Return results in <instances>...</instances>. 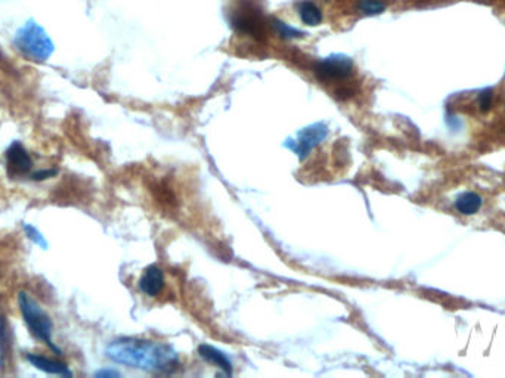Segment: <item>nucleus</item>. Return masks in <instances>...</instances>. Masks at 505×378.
<instances>
[{
    "label": "nucleus",
    "instance_id": "obj_10",
    "mask_svg": "<svg viewBox=\"0 0 505 378\" xmlns=\"http://www.w3.org/2000/svg\"><path fill=\"white\" fill-rule=\"evenodd\" d=\"M198 353H199L201 357H203L204 361L219 367L220 369H224L229 375L232 374V362H231L229 357L222 350H219V349H216L213 346H209V345H201L198 347Z\"/></svg>",
    "mask_w": 505,
    "mask_h": 378
},
{
    "label": "nucleus",
    "instance_id": "obj_8",
    "mask_svg": "<svg viewBox=\"0 0 505 378\" xmlns=\"http://www.w3.org/2000/svg\"><path fill=\"white\" fill-rule=\"evenodd\" d=\"M165 284H166L165 272H163V269L155 266V265L148 266L139 280L140 291L147 294L148 297H157L161 291H163Z\"/></svg>",
    "mask_w": 505,
    "mask_h": 378
},
{
    "label": "nucleus",
    "instance_id": "obj_11",
    "mask_svg": "<svg viewBox=\"0 0 505 378\" xmlns=\"http://www.w3.org/2000/svg\"><path fill=\"white\" fill-rule=\"evenodd\" d=\"M298 16L301 19V23L309 27H318L322 23V12L319 6L312 2V0H301L297 5Z\"/></svg>",
    "mask_w": 505,
    "mask_h": 378
},
{
    "label": "nucleus",
    "instance_id": "obj_16",
    "mask_svg": "<svg viewBox=\"0 0 505 378\" xmlns=\"http://www.w3.org/2000/svg\"><path fill=\"white\" fill-rule=\"evenodd\" d=\"M24 231H26L27 236L30 238V240H31L34 244L40 246L43 250H46V248L49 247L48 241L45 240V236L38 232L37 228H34V226H31V225H24Z\"/></svg>",
    "mask_w": 505,
    "mask_h": 378
},
{
    "label": "nucleus",
    "instance_id": "obj_19",
    "mask_svg": "<svg viewBox=\"0 0 505 378\" xmlns=\"http://www.w3.org/2000/svg\"><path fill=\"white\" fill-rule=\"evenodd\" d=\"M95 375H96V377H100V378H103V377H120V374H118L117 371H113V369H103V371H98Z\"/></svg>",
    "mask_w": 505,
    "mask_h": 378
},
{
    "label": "nucleus",
    "instance_id": "obj_13",
    "mask_svg": "<svg viewBox=\"0 0 505 378\" xmlns=\"http://www.w3.org/2000/svg\"><path fill=\"white\" fill-rule=\"evenodd\" d=\"M387 5L385 0H359L358 9L365 16H375L386 11Z\"/></svg>",
    "mask_w": 505,
    "mask_h": 378
},
{
    "label": "nucleus",
    "instance_id": "obj_3",
    "mask_svg": "<svg viewBox=\"0 0 505 378\" xmlns=\"http://www.w3.org/2000/svg\"><path fill=\"white\" fill-rule=\"evenodd\" d=\"M15 45L34 61H46L55 49L48 33L36 23H27L23 28H19L15 37Z\"/></svg>",
    "mask_w": 505,
    "mask_h": 378
},
{
    "label": "nucleus",
    "instance_id": "obj_7",
    "mask_svg": "<svg viewBox=\"0 0 505 378\" xmlns=\"http://www.w3.org/2000/svg\"><path fill=\"white\" fill-rule=\"evenodd\" d=\"M33 167V160L21 142H12L6 151V169L11 177H21Z\"/></svg>",
    "mask_w": 505,
    "mask_h": 378
},
{
    "label": "nucleus",
    "instance_id": "obj_9",
    "mask_svg": "<svg viewBox=\"0 0 505 378\" xmlns=\"http://www.w3.org/2000/svg\"><path fill=\"white\" fill-rule=\"evenodd\" d=\"M27 361L37 369L43 371L46 374H53V375H63V377H70L71 371L70 368L61 361L51 359L48 356L43 355H36V353H28Z\"/></svg>",
    "mask_w": 505,
    "mask_h": 378
},
{
    "label": "nucleus",
    "instance_id": "obj_2",
    "mask_svg": "<svg viewBox=\"0 0 505 378\" xmlns=\"http://www.w3.org/2000/svg\"><path fill=\"white\" fill-rule=\"evenodd\" d=\"M18 306L31 334L48 345L55 353H61L59 347L55 346L52 338V321L48 313L40 308V305L26 291L18 293Z\"/></svg>",
    "mask_w": 505,
    "mask_h": 378
},
{
    "label": "nucleus",
    "instance_id": "obj_15",
    "mask_svg": "<svg viewBox=\"0 0 505 378\" xmlns=\"http://www.w3.org/2000/svg\"><path fill=\"white\" fill-rule=\"evenodd\" d=\"M9 334H8V328L6 324L4 322V317L0 316V364L4 362V357L8 353L9 349Z\"/></svg>",
    "mask_w": 505,
    "mask_h": 378
},
{
    "label": "nucleus",
    "instance_id": "obj_4",
    "mask_svg": "<svg viewBox=\"0 0 505 378\" xmlns=\"http://www.w3.org/2000/svg\"><path fill=\"white\" fill-rule=\"evenodd\" d=\"M232 27L242 34L251 37H260L265 33V23L261 11L251 2L239 4L238 9L231 16Z\"/></svg>",
    "mask_w": 505,
    "mask_h": 378
},
{
    "label": "nucleus",
    "instance_id": "obj_17",
    "mask_svg": "<svg viewBox=\"0 0 505 378\" xmlns=\"http://www.w3.org/2000/svg\"><path fill=\"white\" fill-rule=\"evenodd\" d=\"M492 89H486V90H483L479 96V107H480V111L481 112H488L492 107Z\"/></svg>",
    "mask_w": 505,
    "mask_h": 378
},
{
    "label": "nucleus",
    "instance_id": "obj_1",
    "mask_svg": "<svg viewBox=\"0 0 505 378\" xmlns=\"http://www.w3.org/2000/svg\"><path fill=\"white\" fill-rule=\"evenodd\" d=\"M107 356L113 362L154 372H172L179 365V355L169 345L120 338L108 345Z\"/></svg>",
    "mask_w": 505,
    "mask_h": 378
},
{
    "label": "nucleus",
    "instance_id": "obj_5",
    "mask_svg": "<svg viewBox=\"0 0 505 378\" xmlns=\"http://www.w3.org/2000/svg\"><path fill=\"white\" fill-rule=\"evenodd\" d=\"M328 136V127L324 123H315L298 130L294 139H288L286 147L290 148L300 160L305 158Z\"/></svg>",
    "mask_w": 505,
    "mask_h": 378
},
{
    "label": "nucleus",
    "instance_id": "obj_18",
    "mask_svg": "<svg viewBox=\"0 0 505 378\" xmlns=\"http://www.w3.org/2000/svg\"><path fill=\"white\" fill-rule=\"evenodd\" d=\"M58 173V170H40V172H36L31 174L33 179H36V181H43V179H49L52 176H55Z\"/></svg>",
    "mask_w": 505,
    "mask_h": 378
},
{
    "label": "nucleus",
    "instance_id": "obj_14",
    "mask_svg": "<svg viewBox=\"0 0 505 378\" xmlns=\"http://www.w3.org/2000/svg\"><path fill=\"white\" fill-rule=\"evenodd\" d=\"M271 23H272V27L275 28V31H276L282 38H287V41H291V38H298V37L305 36V33H303L301 30H297V28L291 27L290 24H287V23H284V21H281V19H278V18H274Z\"/></svg>",
    "mask_w": 505,
    "mask_h": 378
},
{
    "label": "nucleus",
    "instance_id": "obj_6",
    "mask_svg": "<svg viewBox=\"0 0 505 378\" xmlns=\"http://www.w3.org/2000/svg\"><path fill=\"white\" fill-rule=\"evenodd\" d=\"M353 73L352 58L346 55H331L315 64V74L321 82H343Z\"/></svg>",
    "mask_w": 505,
    "mask_h": 378
},
{
    "label": "nucleus",
    "instance_id": "obj_12",
    "mask_svg": "<svg viewBox=\"0 0 505 378\" xmlns=\"http://www.w3.org/2000/svg\"><path fill=\"white\" fill-rule=\"evenodd\" d=\"M481 204H483L481 196L476 192H464L457 198L455 201L457 210L461 214H466V216L476 214L480 210Z\"/></svg>",
    "mask_w": 505,
    "mask_h": 378
}]
</instances>
